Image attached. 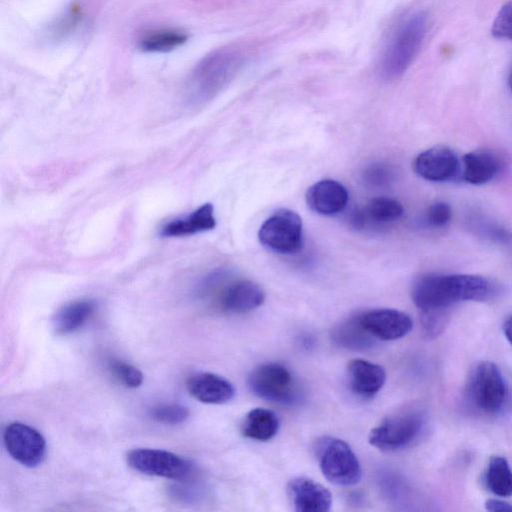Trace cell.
Returning <instances> with one entry per match:
<instances>
[{"mask_svg":"<svg viewBox=\"0 0 512 512\" xmlns=\"http://www.w3.org/2000/svg\"><path fill=\"white\" fill-rule=\"evenodd\" d=\"M487 488L500 497L512 496V470L506 458L491 457L485 473Z\"/></svg>","mask_w":512,"mask_h":512,"instance_id":"obj_23","label":"cell"},{"mask_svg":"<svg viewBox=\"0 0 512 512\" xmlns=\"http://www.w3.org/2000/svg\"><path fill=\"white\" fill-rule=\"evenodd\" d=\"M248 386L259 398L280 404H293L301 393L291 371L276 362L255 367L248 376Z\"/></svg>","mask_w":512,"mask_h":512,"instance_id":"obj_5","label":"cell"},{"mask_svg":"<svg viewBox=\"0 0 512 512\" xmlns=\"http://www.w3.org/2000/svg\"><path fill=\"white\" fill-rule=\"evenodd\" d=\"M368 225H382L399 219L403 212L402 204L393 198L376 197L363 208Z\"/></svg>","mask_w":512,"mask_h":512,"instance_id":"obj_24","label":"cell"},{"mask_svg":"<svg viewBox=\"0 0 512 512\" xmlns=\"http://www.w3.org/2000/svg\"><path fill=\"white\" fill-rule=\"evenodd\" d=\"M149 416L159 423L174 425L184 422L189 416V410L180 404H161L152 407Z\"/></svg>","mask_w":512,"mask_h":512,"instance_id":"obj_26","label":"cell"},{"mask_svg":"<svg viewBox=\"0 0 512 512\" xmlns=\"http://www.w3.org/2000/svg\"><path fill=\"white\" fill-rule=\"evenodd\" d=\"M258 238L270 251L279 254L295 253L303 243L301 218L290 209H279L263 222Z\"/></svg>","mask_w":512,"mask_h":512,"instance_id":"obj_7","label":"cell"},{"mask_svg":"<svg viewBox=\"0 0 512 512\" xmlns=\"http://www.w3.org/2000/svg\"><path fill=\"white\" fill-rule=\"evenodd\" d=\"M108 367L112 375L128 388H137L143 383L142 372L129 363L112 359Z\"/></svg>","mask_w":512,"mask_h":512,"instance_id":"obj_25","label":"cell"},{"mask_svg":"<svg viewBox=\"0 0 512 512\" xmlns=\"http://www.w3.org/2000/svg\"><path fill=\"white\" fill-rule=\"evenodd\" d=\"M485 508L491 512H512V504L500 499H488Z\"/></svg>","mask_w":512,"mask_h":512,"instance_id":"obj_30","label":"cell"},{"mask_svg":"<svg viewBox=\"0 0 512 512\" xmlns=\"http://www.w3.org/2000/svg\"><path fill=\"white\" fill-rule=\"evenodd\" d=\"M316 458L325 478L339 486H352L361 479V466L351 447L343 440L325 436L317 440Z\"/></svg>","mask_w":512,"mask_h":512,"instance_id":"obj_4","label":"cell"},{"mask_svg":"<svg viewBox=\"0 0 512 512\" xmlns=\"http://www.w3.org/2000/svg\"><path fill=\"white\" fill-rule=\"evenodd\" d=\"M127 463L140 473L174 480H182L192 471L188 460L161 449H133L127 454Z\"/></svg>","mask_w":512,"mask_h":512,"instance_id":"obj_9","label":"cell"},{"mask_svg":"<svg viewBox=\"0 0 512 512\" xmlns=\"http://www.w3.org/2000/svg\"><path fill=\"white\" fill-rule=\"evenodd\" d=\"M245 61V52L237 46L219 48L205 56L187 80L186 102L199 106L210 101L235 77Z\"/></svg>","mask_w":512,"mask_h":512,"instance_id":"obj_2","label":"cell"},{"mask_svg":"<svg viewBox=\"0 0 512 512\" xmlns=\"http://www.w3.org/2000/svg\"><path fill=\"white\" fill-rule=\"evenodd\" d=\"M503 333L508 342L512 345V314H510L503 323Z\"/></svg>","mask_w":512,"mask_h":512,"instance_id":"obj_31","label":"cell"},{"mask_svg":"<svg viewBox=\"0 0 512 512\" xmlns=\"http://www.w3.org/2000/svg\"><path fill=\"white\" fill-rule=\"evenodd\" d=\"M287 490L294 510L297 512H327L331 508L330 491L310 478L291 479Z\"/></svg>","mask_w":512,"mask_h":512,"instance_id":"obj_13","label":"cell"},{"mask_svg":"<svg viewBox=\"0 0 512 512\" xmlns=\"http://www.w3.org/2000/svg\"><path fill=\"white\" fill-rule=\"evenodd\" d=\"M358 316L362 326L377 340H396L413 328L411 317L396 309H373Z\"/></svg>","mask_w":512,"mask_h":512,"instance_id":"obj_11","label":"cell"},{"mask_svg":"<svg viewBox=\"0 0 512 512\" xmlns=\"http://www.w3.org/2000/svg\"><path fill=\"white\" fill-rule=\"evenodd\" d=\"M96 303L79 299L62 306L55 314L53 327L57 334L67 335L80 329L95 313Z\"/></svg>","mask_w":512,"mask_h":512,"instance_id":"obj_18","label":"cell"},{"mask_svg":"<svg viewBox=\"0 0 512 512\" xmlns=\"http://www.w3.org/2000/svg\"><path fill=\"white\" fill-rule=\"evenodd\" d=\"M363 178L371 186L382 187L390 182L392 173L386 165L374 163L364 170Z\"/></svg>","mask_w":512,"mask_h":512,"instance_id":"obj_28","label":"cell"},{"mask_svg":"<svg viewBox=\"0 0 512 512\" xmlns=\"http://www.w3.org/2000/svg\"><path fill=\"white\" fill-rule=\"evenodd\" d=\"M471 401L486 414L500 412L508 398V388L499 367L491 361L479 363L469 384Z\"/></svg>","mask_w":512,"mask_h":512,"instance_id":"obj_8","label":"cell"},{"mask_svg":"<svg viewBox=\"0 0 512 512\" xmlns=\"http://www.w3.org/2000/svg\"><path fill=\"white\" fill-rule=\"evenodd\" d=\"M347 377L351 391L363 398L373 397L386 382L384 368L364 359H353L349 362Z\"/></svg>","mask_w":512,"mask_h":512,"instance_id":"obj_15","label":"cell"},{"mask_svg":"<svg viewBox=\"0 0 512 512\" xmlns=\"http://www.w3.org/2000/svg\"><path fill=\"white\" fill-rule=\"evenodd\" d=\"M424 425L422 412L415 409L399 411L386 417L369 434V443L382 451H395L411 444Z\"/></svg>","mask_w":512,"mask_h":512,"instance_id":"obj_6","label":"cell"},{"mask_svg":"<svg viewBox=\"0 0 512 512\" xmlns=\"http://www.w3.org/2000/svg\"><path fill=\"white\" fill-rule=\"evenodd\" d=\"M491 34L497 39L512 40V0L505 3L497 13Z\"/></svg>","mask_w":512,"mask_h":512,"instance_id":"obj_27","label":"cell"},{"mask_svg":"<svg viewBox=\"0 0 512 512\" xmlns=\"http://www.w3.org/2000/svg\"><path fill=\"white\" fill-rule=\"evenodd\" d=\"M215 226L214 207L211 203H205L188 215L162 225L159 234L165 238L186 237L212 230Z\"/></svg>","mask_w":512,"mask_h":512,"instance_id":"obj_17","label":"cell"},{"mask_svg":"<svg viewBox=\"0 0 512 512\" xmlns=\"http://www.w3.org/2000/svg\"><path fill=\"white\" fill-rule=\"evenodd\" d=\"M186 40L187 35L178 29H154L142 35L139 47L146 52H168L181 46Z\"/></svg>","mask_w":512,"mask_h":512,"instance_id":"obj_22","label":"cell"},{"mask_svg":"<svg viewBox=\"0 0 512 512\" xmlns=\"http://www.w3.org/2000/svg\"><path fill=\"white\" fill-rule=\"evenodd\" d=\"M451 218V208L445 202L433 203L426 215L427 222L433 227H442L446 225Z\"/></svg>","mask_w":512,"mask_h":512,"instance_id":"obj_29","label":"cell"},{"mask_svg":"<svg viewBox=\"0 0 512 512\" xmlns=\"http://www.w3.org/2000/svg\"><path fill=\"white\" fill-rule=\"evenodd\" d=\"M509 86H510V89L512 91V73H511L510 78H509Z\"/></svg>","mask_w":512,"mask_h":512,"instance_id":"obj_32","label":"cell"},{"mask_svg":"<svg viewBox=\"0 0 512 512\" xmlns=\"http://www.w3.org/2000/svg\"><path fill=\"white\" fill-rule=\"evenodd\" d=\"M427 31V15L411 14L396 29L380 62L381 76L388 81L401 77L416 57Z\"/></svg>","mask_w":512,"mask_h":512,"instance_id":"obj_3","label":"cell"},{"mask_svg":"<svg viewBox=\"0 0 512 512\" xmlns=\"http://www.w3.org/2000/svg\"><path fill=\"white\" fill-rule=\"evenodd\" d=\"M463 178L473 185L485 184L501 170L499 159L487 151L469 152L463 157Z\"/></svg>","mask_w":512,"mask_h":512,"instance_id":"obj_19","label":"cell"},{"mask_svg":"<svg viewBox=\"0 0 512 512\" xmlns=\"http://www.w3.org/2000/svg\"><path fill=\"white\" fill-rule=\"evenodd\" d=\"M308 207L325 216L341 212L347 205L349 195L344 185L332 179H324L314 183L306 192Z\"/></svg>","mask_w":512,"mask_h":512,"instance_id":"obj_14","label":"cell"},{"mask_svg":"<svg viewBox=\"0 0 512 512\" xmlns=\"http://www.w3.org/2000/svg\"><path fill=\"white\" fill-rule=\"evenodd\" d=\"M279 420L276 414L265 408H254L245 416L241 431L250 439L268 441L278 432Z\"/></svg>","mask_w":512,"mask_h":512,"instance_id":"obj_21","label":"cell"},{"mask_svg":"<svg viewBox=\"0 0 512 512\" xmlns=\"http://www.w3.org/2000/svg\"><path fill=\"white\" fill-rule=\"evenodd\" d=\"M494 293L495 287L488 279L470 274H424L411 288V298L422 314L444 312L462 301H484Z\"/></svg>","mask_w":512,"mask_h":512,"instance_id":"obj_1","label":"cell"},{"mask_svg":"<svg viewBox=\"0 0 512 512\" xmlns=\"http://www.w3.org/2000/svg\"><path fill=\"white\" fill-rule=\"evenodd\" d=\"M332 338L335 343L350 350L370 349L377 340L362 326L358 315L338 324L332 331Z\"/></svg>","mask_w":512,"mask_h":512,"instance_id":"obj_20","label":"cell"},{"mask_svg":"<svg viewBox=\"0 0 512 512\" xmlns=\"http://www.w3.org/2000/svg\"><path fill=\"white\" fill-rule=\"evenodd\" d=\"M189 394L206 404H224L235 395V389L227 379L209 372L191 376L186 383Z\"/></svg>","mask_w":512,"mask_h":512,"instance_id":"obj_16","label":"cell"},{"mask_svg":"<svg viewBox=\"0 0 512 512\" xmlns=\"http://www.w3.org/2000/svg\"><path fill=\"white\" fill-rule=\"evenodd\" d=\"M3 442L10 456L26 467L38 466L45 458V438L27 424L13 422L7 425L3 432Z\"/></svg>","mask_w":512,"mask_h":512,"instance_id":"obj_10","label":"cell"},{"mask_svg":"<svg viewBox=\"0 0 512 512\" xmlns=\"http://www.w3.org/2000/svg\"><path fill=\"white\" fill-rule=\"evenodd\" d=\"M415 173L432 182L452 179L459 169L455 153L443 146L429 148L421 152L413 162Z\"/></svg>","mask_w":512,"mask_h":512,"instance_id":"obj_12","label":"cell"}]
</instances>
